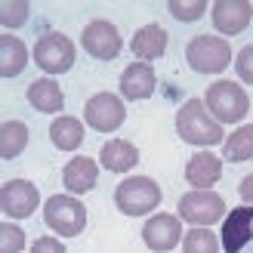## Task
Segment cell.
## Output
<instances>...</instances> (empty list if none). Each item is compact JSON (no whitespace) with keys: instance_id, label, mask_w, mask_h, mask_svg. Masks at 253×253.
Listing matches in <instances>:
<instances>
[{"instance_id":"3957f363","label":"cell","mask_w":253,"mask_h":253,"mask_svg":"<svg viewBox=\"0 0 253 253\" xmlns=\"http://www.w3.org/2000/svg\"><path fill=\"white\" fill-rule=\"evenodd\" d=\"M115 204L126 216H145L155 210V204H161V188L148 176H130L115 188Z\"/></svg>"},{"instance_id":"5bb4252c","label":"cell","mask_w":253,"mask_h":253,"mask_svg":"<svg viewBox=\"0 0 253 253\" xmlns=\"http://www.w3.org/2000/svg\"><path fill=\"white\" fill-rule=\"evenodd\" d=\"M222 179V161L210 151H198L185 164V182H192L198 192H210V185Z\"/></svg>"},{"instance_id":"ffe728a7","label":"cell","mask_w":253,"mask_h":253,"mask_svg":"<svg viewBox=\"0 0 253 253\" xmlns=\"http://www.w3.org/2000/svg\"><path fill=\"white\" fill-rule=\"evenodd\" d=\"M25 62H28V49H25V43L19 41V37H12L3 31V37H0V78H16V74L25 68Z\"/></svg>"},{"instance_id":"4316f807","label":"cell","mask_w":253,"mask_h":253,"mask_svg":"<svg viewBox=\"0 0 253 253\" xmlns=\"http://www.w3.org/2000/svg\"><path fill=\"white\" fill-rule=\"evenodd\" d=\"M25 19H28V3L25 0H12V3H3V9H0V25L3 28H19V25H25Z\"/></svg>"},{"instance_id":"4fadbf2b","label":"cell","mask_w":253,"mask_h":253,"mask_svg":"<svg viewBox=\"0 0 253 253\" xmlns=\"http://www.w3.org/2000/svg\"><path fill=\"white\" fill-rule=\"evenodd\" d=\"M250 16H253V3H247V0H216L213 3V25L225 37L241 34L247 28Z\"/></svg>"},{"instance_id":"2e32d148","label":"cell","mask_w":253,"mask_h":253,"mask_svg":"<svg viewBox=\"0 0 253 253\" xmlns=\"http://www.w3.org/2000/svg\"><path fill=\"white\" fill-rule=\"evenodd\" d=\"M96 179H99V167L96 161L90 158H71L65 164V170H62V182H65V188L71 195H86L96 188Z\"/></svg>"},{"instance_id":"cb8c5ba5","label":"cell","mask_w":253,"mask_h":253,"mask_svg":"<svg viewBox=\"0 0 253 253\" xmlns=\"http://www.w3.org/2000/svg\"><path fill=\"white\" fill-rule=\"evenodd\" d=\"M182 250L185 253H219V241H216V235H213L210 229H192L185 235V241H182Z\"/></svg>"},{"instance_id":"d4e9b609","label":"cell","mask_w":253,"mask_h":253,"mask_svg":"<svg viewBox=\"0 0 253 253\" xmlns=\"http://www.w3.org/2000/svg\"><path fill=\"white\" fill-rule=\"evenodd\" d=\"M204 0H170L167 3V9H170V16L176 19V22H195V19H201L204 16Z\"/></svg>"},{"instance_id":"9c48e42d","label":"cell","mask_w":253,"mask_h":253,"mask_svg":"<svg viewBox=\"0 0 253 253\" xmlns=\"http://www.w3.org/2000/svg\"><path fill=\"white\" fill-rule=\"evenodd\" d=\"M84 118H86V124H90L93 130H99V133H111V130H118V126L124 124V118H126V105L121 102L115 93H96V96L86 99Z\"/></svg>"},{"instance_id":"603a6c76","label":"cell","mask_w":253,"mask_h":253,"mask_svg":"<svg viewBox=\"0 0 253 253\" xmlns=\"http://www.w3.org/2000/svg\"><path fill=\"white\" fill-rule=\"evenodd\" d=\"M222 155H225V161H232V164H241V161H250L253 158V124L241 126V130H235L229 139H225Z\"/></svg>"},{"instance_id":"7402d4cb","label":"cell","mask_w":253,"mask_h":253,"mask_svg":"<svg viewBox=\"0 0 253 253\" xmlns=\"http://www.w3.org/2000/svg\"><path fill=\"white\" fill-rule=\"evenodd\" d=\"M25 145H28V126L22 121H3L0 124V158L12 161Z\"/></svg>"},{"instance_id":"277c9868","label":"cell","mask_w":253,"mask_h":253,"mask_svg":"<svg viewBox=\"0 0 253 253\" xmlns=\"http://www.w3.org/2000/svg\"><path fill=\"white\" fill-rule=\"evenodd\" d=\"M43 219L56 235L74 238V235H81L84 225H86V207L81 201H74L71 195H53L43 204Z\"/></svg>"},{"instance_id":"ba28073f","label":"cell","mask_w":253,"mask_h":253,"mask_svg":"<svg viewBox=\"0 0 253 253\" xmlns=\"http://www.w3.org/2000/svg\"><path fill=\"white\" fill-rule=\"evenodd\" d=\"M222 247L225 253H253V204L229 210L222 222Z\"/></svg>"},{"instance_id":"484cf974","label":"cell","mask_w":253,"mask_h":253,"mask_svg":"<svg viewBox=\"0 0 253 253\" xmlns=\"http://www.w3.org/2000/svg\"><path fill=\"white\" fill-rule=\"evenodd\" d=\"M25 247V232L12 222H0V253H19Z\"/></svg>"},{"instance_id":"52a82bcc","label":"cell","mask_w":253,"mask_h":253,"mask_svg":"<svg viewBox=\"0 0 253 253\" xmlns=\"http://www.w3.org/2000/svg\"><path fill=\"white\" fill-rule=\"evenodd\" d=\"M222 213H225V201L216 192H198L195 188V192L179 198V216L192 225H201V229L219 222Z\"/></svg>"},{"instance_id":"5b68a950","label":"cell","mask_w":253,"mask_h":253,"mask_svg":"<svg viewBox=\"0 0 253 253\" xmlns=\"http://www.w3.org/2000/svg\"><path fill=\"white\" fill-rule=\"evenodd\" d=\"M207 111L216 121L222 124H235V121H241L247 115V108H250V99L247 93L241 90L238 84L232 81H216V84H210V90H207Z\"/></svg>"},{"instance_id":"ac0fdd59","label":"cell","mask_w":253,"mask_h":253,"mask_svg":"<svg viewBox=\"0 0 253 253\" xmlns=\"http://www.w3.org/2000/svg\"><path fill=\"white\" fill-rule=\"evenodd\" d=\"M133 53L142 59V62H151V59H161L164 49H167V31L161 28V25H145V28H139L136 37L130 41Z\"/></svg>"},{"instance_id":"8992f818","label":"cell","mask_w":253,"mask_h":253,"mask_svg":"<svg viewBox=\"0 0 253 253\" xmlns=\"http://www.w3.org/2000/svg\"><path fill=\"white\" fill-rule=\"evenodd\" d=\"M34 62H37V68H43L46 74H65L74 65V43L65 34L49 31L34 43Z\"/></svg>"},{"instance_id":"44dd1931","label":"cell","mask_w":253,"mask_h":253,"mask_svg":"<svg viewBox=\"0 0 253 253\" xmlns=\"http://www.w3.org/2000/svg\"><path fill=\"white\" fill-rule=\"evenodd\" d=\"M49 139H53V145L62 148V151H74L81 148L84 142V124L78 118H56L53 124H49Z\"/></svg>"},{"instance_id":"f546056e","label":"cell","mask_w":253,"mask_h":253,"mask_svg":"<svg viewBox=\"0 0 253 253\" xmlns=\"http://www.w3.org/2000/svg\"><path fill=\"white\" fill-rule=\"evenodd\" d=\"M238 192H241V198L247 201V204H253V173L244 176V182H241V188H238Z\"/></svg>"},{"instance_id":"30bf717a","label":"cell","mask_w":253,"mask_h":253,"mask_svg":"<svg viewBox=\"0 0 253 253\" xmlns=\"http://www.w3.org/2000/svg\"><path fill=\"white\" fill-rule=\"evenodd\" d=\"M41 204V192L37 185H31L28 179H9L0 188V210L12 219H22V216H31Z\"/></svg>"},{"instance_id":"6da1fadb","label":"cell","mask_w":253,"mask_h":253,"mask_svg":"<svg viewBox=\"0 0 253 253\" xmlns=\"http://www.w3.org/2000/svg\"><path fill=\"white\" fill-rule=\"evenodd\" d=\"M176 130L185 142L192 145H219L222 142V126L216 118L207 115V105L201 99H188L176 115Z\"/></svg>"},{"instance_id":"7c38bea8","label":"cell","mask_w":253,"mask_h":253,"mask_svg":"<svg viewBox=\"0 0 253 253\" xmlns=\"http://www.w3.org/2000/svg\"><path fill=\"white\" fill-rule=\"evenodd\" d=\"M142 241L148 250L155 253H167L179 244V219L170 216V213H158L142 225Z\"/></svg>"},{"instance_id":"83f0119b","label":"cell","mask_w":253,"mask_h":253,"mask_svg":"<svg viewBox=\"0 0 253 253\" xmlns=\"http://www.w3.org/2000/svg\"><path fill=\"white\" fill-rule=\"evenodd\" d=\"M235 68H238V78H241V81L253 84V43H247V46L241 49V53H238Z\"/></svg>"},{"instance_id":"f1b7e54d","label":"cell","mask_w":253,"mask_h":253,"mask_svg":"<svg viewBox=\"0 0 253 253\" xmlns=\"http://www.w3.org/2000/svg\"><path fill=\"white\" fill-rule=\"evenodd\" d=\"M31 253H68V250L62 247V241H56V238H37L31 244Z\"/></svg>"},{"instance_id":"8fae6325","label":"cell","mask_w":253,"mask_h":253,"mask_svg":"<svg viewBox=\"0 0 253 253\" xmlns=\"http://www.w3.org/2000/svg\"><path fill=\"white\" fill-rule=\"evenodd\" d=\"M81 43H84V49L93 59H102V62H111L121 53V34H118L115 25L105 22V19H93L90 25H86Z\"/></svg>"},{"instance_id":"d6986e66","label":"cell","mask_w":253,"mask_h":253,"mask_svg":"<svg viewBox=\"0 0 253 253\" xmlns=\"http://www.w3.org/2000/svg\"><path fill=\"white\" fill-rule=\"evenodd\" d=\"M28 102L43 115H53V111H62V105H65V93H62V86L56 81L41 78L28 86Z\"/></svg>"},{"instance_id":"e0dca14e","label":"cell","mask_w":253,"mask_h":253,"mask_svg":"<svg viewBox=\"0 0 253 253\" xmlns=\"http://www.w3.org/2000/svg\"><path fill=\"white\" fill-rule=\"evenodd\" d=\"M99 164L108 170V173H126L130 167L139 164V151L133 142H126V139H108L99 151Z\"/></svg>"},{"instance_id":"7a4b0ae2","label":"cell","mask_w":253,"mask_h":253,"mask_svg":"<svg viewBox=\"0 0 253 253\" xmlns=\"http://www.w3.org/2000/svg\"><path fill=\"white\" fill-rule=\"evenodd\" d=\"M185 59L198 74H219L232 62V46L225 37L216 34H201L185 46Z\"/></svg>"},{"instance_id":"9a60e30c","label":"cell","mask_w":253,"mask_h":253,"mask_svg":"<svg viewBox=\"0 0 253 253\" xmlns=\"http://www.w3.org/2000/svg\"><path fill=\"white\" fill-rule=\"evenodd\" d=\"M155 86H158V78H155V71H151L148 62H133V65H126L124 74H121V93H124V99H130V102L148 99L155 93Z\"/></svg>"}]
</instances>
